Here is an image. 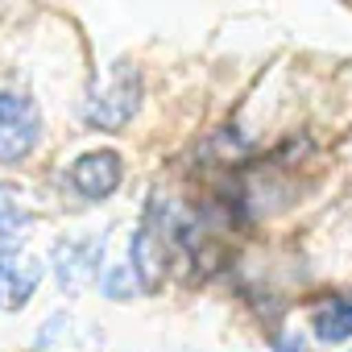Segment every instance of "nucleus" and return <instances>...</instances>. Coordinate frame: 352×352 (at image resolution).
Instances as JSON below:
<instances>
[{"mask_svg": "<svg viewBox=\"0 0 352 352\" xmlns=\"http://www.w3.org/2000/svg\"><path fill=\"white\" fill-rule=\"evenodd\" d=\"M183 208L179 204H170L166 195H149V204H145V212H141V224H137V232H133V241H129V274H133V282L145 290V294H153V290H162V282H166V274H170V265H174V257H179V228H183Z\"/></svg>", "mask_w": 352, "mask_h": 352, "instance_id": "nucleus-1", "label": "nucleus"}, {"mask_svg": "<svg viewBox=\"0 0 352 352\" xmlns=\"http://www.w3.org/2000/svg\"><path fill=\"white\" fill-rule=\"evenodd\" d=\"M141 91H145V87H141V71L129 67V63H120V67L112 71V79L87 96L83 120H87L91 129H100V133H120V129L137 116Z\"/></svg>", "mask_w": 352, "mask_h": 352, "instance_id": "nucleus-2", "label": "nucleus"}, {"mask_svg": "<svg viewBox=\"0 0 352 352\" xmlns=\"http://www.w3.org/2000/svg\"><path fill=\"white\" fill-rule=\"evenodd\" d=\"M42 141V108L25 91H0V166L25 162Z\"/></svg>", "mask_w": 352, "mask_h": 352, "instance_id": "nucleus-3", "label": "nucleus"}, {"mask_svg": "<svg viewBox=\"0 0 352 352\" xmlns=\"http://www.w3.org/2000/svg\"><path fill=\"white\" fill-rule=\"evenodd\" d=\"M120 179H124V157H120L116 149H87V153H79V157L71 162V170H67L71 191H75L79 199H87V204L112 199L116 187H120Z\"/></svg>", "mask_w": 352, "mask_h": 352, "instance_id": "nucleus-4", "label": "nucleus"}, {"mask_svg": "<svg viewBox=\"0 0 352 352\" xmlns=\"http://www.w3.org/2000/svg\"><path fill=\"white\" fill-rule=\"evenodd\" d=\"M42 286V261L21 245H0V311H21Z\"/></svg>", "mask_w": 352, "mask_h": 352, "instance_id": "nucleus-5", "label": "nucleus"}, {"mask_svg": "<svg viewBox=\"0 0 352 352\" xmlns=\"http://www.w3.org/2000/svg\"><path fill=\"white\" fill-rule=\"evenodd\" d=\"M100 249L104 241H63L54 249V274H58V286L63 290H79L91 274H100Z\"/></svg>", "mask_w": 352, "mask_h": 352, "instance_id": "nucleus-6", "label": "nucleus"}, {"mask_svg": "<svg viewBox=\"0 0 352 352\" xmlns=\"http://www.w3.org/2000/svg\"><path fill=\"white\" fill-rule=\"evenodd\" d=\"M311 327H315V336H319L323 344L348 340V336H352V298H331V302H323V307L315 311Z\"/></svg>", "mask_w": 352, "mask_h": 352, "instance_id": "nucleus-7", "label": "nucleus"}, {"mask_svg": "<svg viewBox=\"0 0 352 352\" xmlns=\"http://www.w3.org/2000/svg\"><path fill=\"white\" fill-rule=\"evenodd\" d=\"M21 224H25V208L17 204V191L0 183V245L21 241Z\"/></svg>", "mask_w": 352, "mask_h": 352, "instance_id": "nucleus-8", "label": "nucleus"}, {"mask_svg": "<svg viewBox=\"0 0 352 352\" xmlns=\"http://www.w3.org/2000/svg\"><path fill=\"white\" fill-rule=\"evenodd\" d=\"M100 282H104L108 298H129V294H133V274H129V265H112Z\"/></svg>", "mask_w": 352, "mask_h": 352, "instance_id": "nucleus-9", "label": "nucleus"}, {"mask_svg": "<svg viewBox=\"0 0 352 352\" xmlns=\"http://www.w3.org/2000/svg\"><path fill=\"white\" fill-rule=\"evenodd\" d=\"M278 352H307V348H302L298 336H282V340H278Z\"/></svg>", "mask_w": 352, "mask_h": 352, "instance_id": "nucleus-10", "label": "nucleus"}]
</instances>
